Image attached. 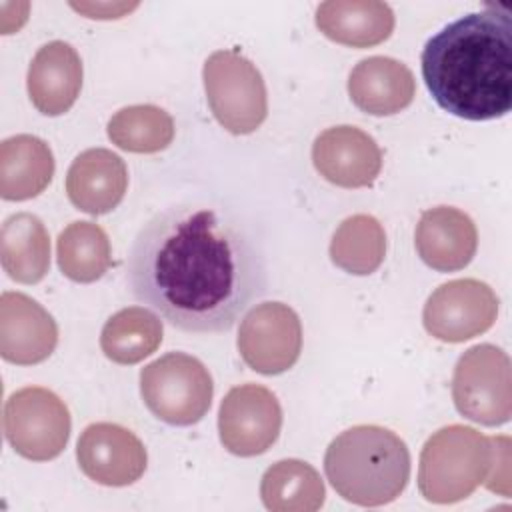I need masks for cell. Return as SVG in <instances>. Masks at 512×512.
<instances>
[{
  "label": "cell",
  "mask_w": 512,
  "mask_h": 512,
  "mask_svg": "<svg viewBox=\"0 0 512 512\" xmlns=\"http://www.w3.org/2000/svg\"><path fill=\"white\" fill-rule=\"evenodd\" d=\"M126 272L138 302L196 334L230 330L268 284L252 234L228 212L192 204L166 208L140 228Z\"/></svg>",
  "instance_id": "cell-1"
},
{
  "label": "cell",
  "mask_w": 512,
  "mask_h": 512,
  "mask_svg": "<svg viewBox=\"0 0 512 512\" xmlns=\"http://www.w3.org/2000/svg\"><path fill=\"white\" fill-rule=\"evenodd\" d=\"M422 78L452 116L484 122L512 108V14L494 4L436 32L422 48Z\"/></svg>",
  "instance_id": "cell-2"
},
{
  "label": "cell",
  "mask_w": 512,
  "mask_h": 512,
  "mask_svg": "<svg viewBox=\"0 0 512 512\" xmlns=\"http://www.w3.org/2000/svg\"><path fill=\"white\" fill-rule=\"evenodd\" d=\"M324 472L344 500L368 508L384 506L394 502L410 480V452L392 430L360 424L330 442Z\"/></svg>",
  "instance_id": "cell-3"
},
{
  "label": "cell",
  "mask_w": 512,
  "mask_h": 512,
  "mask_svg": "<svg viewBox=\"0 0 512 512\" xmlns=\"http://www.w3.org/2000/svg\"><path fill=\"white\" fill-rule=\"evenodd\" d=\"M490 458L488 436L472 426H444L426 440L420 452L418 490L434 504L460 502L484 482Z\"/></svg>",
  "instance_id": "cell-4"
},
{
  "label": "cell",
  "mask_w": 512,
  "mask_h": 512,
  "mask_svg": "<svg viewBox=\"0 0 512 512\" xmlns=\"http://www.w3.org/2000/svg\"><path fill=\"white\" fill-rule=\"evenodd\" d=\"M140 394L158 420L170 426H192L210 410L214 384L198 358L168 352L142 368Z\"/></svg>",
  "instance_id": "cell-5"
},
{
  "label": "cell",
  "mask_w": 512,
  "mask_h": 512,
  "mask_svg": "<svg viewBox=\"0 0 512 512\" xmlns=\"http://www.w3.org/2000/svg\"><path fill=\"white\" fill-rule=\"evenodd\" d=\"M208 106L222 128L250 134L268 114V94L260 70L234 50L210 54L202 68Z\"/></svg>",
  "instance_id": "cell-6"
},
{
  "label": "cell",
  "mask_w": 512,
  "mask_h": 512,
  "mask_svg": "<svg viewBox=\"0 0 512 512\" xmlns=\"http://www.w3.org/2000/svg\"><path fill=\"white\" fill-rule=\"evenodd\" d=\"M452 398L456 410L476 424H506L512 416L508 354L494 344L468 348L454 366Z\"/></svg>",
  "instance_id": "cell-7"
},
{
  "label": "cell",
  "mask_w": 512,
  "mask_h": 512,
  "mask_svg": "<svg viewBox=\"0 0 512 512\" xmlns=\"http://www.w3.org/2000/svg\"><path fill=\"white\" fill-rule=\"evenodd\" d=\"M2 428L20 456L46 462L66 448L72 422L60 396L42 386H26L6 400Z\"/></svg>",
  "instance_id": "cell-8"
},
{
  "label": "cell",
  "mask_w": 512,
  "mask_h": 512,
  "mask_svg": "<svg viewBox=\"0 0 512 512\" xmlns=\"http://www.w3.org/2000/svg\"><path fill=\"white\" fill-rule=\"evenodd\" d=\"M238 352L258 374L276 376L300 358L302 324L298 314L282 302L256 304L240 322Z\"/></svg>",
  "instance_id": "cell-9"
},
{
  "label": "cell",
  "mask_w": 512,
  "mask_h": 512,
  "mask_svg": "<svg viewBox=\"0 0 512 512\" xmlns=\"http://www.w3.org/2000/svg\"><path fill=\"white\" fill-rule=\"evenodd\" d=\"M498 316V296L480 280L460 278L438 286L426 300L422 322L442 342H464L486 332Z\"/></svg>",
  "instance_id": "cell-10"
},
{
  "label": "cell",
  "mask_w": 512,
  "mask_h": 512,
  "mask_svg": "<svg viewBox=\"0 0 512 512\" xmlns=\"http://www.w3.org/2000/svg\"><path fill=\"white\" fill-rule=\"evenodd\" d=\"M282 408L278 398L260 384L234 386L218 410L222 446L242 458L264 454L280 436Z\"/></svg>",
  "instance_id": "cell-11"
},
{
  "label": "cell",
  "mask_w": 512,
  "mask_h": 512,
  "mask_svg": "<svg viewBox=\"0 0 512 512\" xmlns=\"http://www.w3.org/2000/svg\"><path fill=\"white\" fill-rule=\"evenodd\" d=\"M80 470L102 486L134 484L146 470V448L128 428L96 422L84 428L76 444Z\"/></svg>",
  "instance_id": "cell-12"
},
{
  "label": "cell",
  "mask_w": 512,
  "mask_h": 512,
  "mask_svg": "<svg viewBox=\"0 0 512 512\" xmlns=\"http://www.w3.org/2000/svg\"><path fill=\"white\" fill-rule=\"evenodd\" d=\"M312 162L318 174L342 188L370 186L382 170V150L356 126H332L316 136Z\"/></svg>",
  "instance_id": "cell-13"
},
{
  "label": "cell",
  "mask_w": 512,
  "mask_h": 512,
  "mask_svg": "<svg viewBox=\"0 0 512 512\" xmlns=\"http://www.w3.org/2000/svg\"><path fill=\"white\" fill-rule=\"evenodd\" d=\"M58 344L56 320L22 292L0 296V354L6 362L32 366L44 362Z\"/></svg>",
  "instance_id": "cell-14"
},
{
  "label": "cell",
  "mask_w": 512,
  "mask_h": 512,
  "mask_svg": "<svg viewBox=\"0 0 512 512\" xmlns=\"http://www.w3.org/2000/svg\"><path fill=\"white\" fill-rule=\"evenodd\" d=\"M416 252L422 262L438 272H456L470 264L478 248L472 218L452 206L422 212L414 232Z\"/></svg>",
  "instance_id": "cell-15"
},
{
  "label": "cell",
  "mask_w": 512,
  "mask_h": 512,
  "mask_svg": "<svg viewBox=\"0 0 512 512\" xmlns=\"http://www.w3.org/2000/svg\"><path fill=\"white\" fill-rule=\"evenodd\" d=\"M30 102L44 116L68 112L82 90V60L64 40L44 44L32 58L26 76Z\"/></svg>",
  "instance_id": "cell-16"
},
{
  "label": "cell",
  "mask_w": 512,
  "mask_h": 512,
  "mask_svg": "<svg viewBox=\"0 0 512 512\" xmlns=\"http://www.w3.org/2000/svg\"><path fill=\"white\" fill-rule=\"evenodd\" d=\"M128 188L124 160L106 148L80 152L66 174L68 200L82 212L98 216L114 210Z\"/></svg>",
  "instance_id": "cell-17"
},
{
  "label": "cell",
  "mask_w": 512,
  "mask_h": 512,
  "mask_svg": "<svg viewBox=\"0 0 512 512\" xmlns=\"http://www.w3.org/2000/svg\"><path fill=\"white\" fill-rule=\"evenodd\" d=\"M348 94L358 110L372 116H392L412 104L416 80L400 60L370 56L352 68Z\"/></svg>",
  "instance_id": "cell-18"
},
{
  "label": "cell",
  "mask_w": 512,
  "mask_h": 512,
  "mask_svg": "<svg viewBox=\"0 0 512 512\" xmlns=\"http://www.w3.org/2000/svg\"><path fill=\"white\" fill-rule=\"evenodd\" d=\"M316 26L338 44L370 48L390 38L394 12L378 0H328L316 8Z\"/></svg>",
  "instance_id": "cell-19"
},
{
  "label": "cell",
  "mask_w": 512,
  "mask_h": 512,
  "mask_svg": "<svg viewBox=\"0 0 512 512\" xmlns=\"http://www.w3.org/2000/svg\"><path fill=\"white\" fill-rule=\"evenodd\" d=\"M54 176L50 146L32 134H16L0 144V196L22 202L46 190Z\"/></svg>",
  "instance_id": "cell-20"
},
{
  "label": "cell",
  "mask_w": 512,
  "mask_h": 512,
  "mask_svg": "<svg viewBox=\"0 0 512 512\" xmlns=\"http://www.w3.org/2000/svg\"><path fill=\"white\" fill-rule=\"evenodd\" d=\"M4 272L20 284L40 282L50 268V238L42 220L28 212L12 214L0 230Z\"/></svg>",
  "instance_id": "cell-21"
},
{
  "label": "cell",
  "mask_w": 512,
  "mask_h": 512,
  "mask_svg": "<svg viewBox=\"0 0 512 512\" xmlns=\"http://www.w3.org/2000/svg\"><path fill=\"white\" fill-rule=\"evenodd\" d=\"M324 482L304 460L288 458L272 464L260 482V498L272 512H314L324 504Z\"/></svg>",
  "instance_id": "cell-22"
},
{
  "label": "cell",
  "mask_w": 512,
  "mask_h": 512,
  "mask_svg": "<svg viewBox=\"0 0 512 512\" xmlns=\"http://www.w3.org/2000/svg\"><path fill=\"white\" fill-rule=\"evenodd\" d=\"M162 332V320L148 308H122L106 320L100 334V348L116 364H136L156 352Z\"/></svg>",
  "instance_id": "cell-23"
},
{
  "label": "cell",
  "mask_w": 512,
  "mask_h": 512,
  "mask_svg": "<svg viewBox=\"0 0 512 512\" xmlns=\"http://www.w3.org/2000/svg\"><path fill=\"white\" fill-rule=\"evenodd\" d=\"M56 258L66 278L80 284L96 282L112 262L108 234L94 222H72L56 240Z\"/></svg>",
  "instance_id": "cell-24"
},
{
  "label": "cell",
  "mask_w": 512,
  "mask_h": 512,
  "mask_svg": "<svg viewBox=\"0 0 512 512\" xmlns=\"http://www.w3.org/2000/svg\"><path fill=\"white\" fill-rule=\"evenodd\" d=\"M386 256V234L370 214L346 218L330 240V260L344 272L366 276L380 268Z\"/></svg>",
  "instance_id": "cell-25"
},
{
  "label": "cell",
  "mask_w": 512,
  "mask_h": 512,
  "mask_svg": "<svg viewBox=\"0 0 512 512\" xmlns=\"http://www.w3.org/2000/svg\"><path fill=\"white\" fill-rule=\"evenodd\" d=\"M108 138L120 150L134 154H156L174 138L172 116L154 104H134L118 110L108 120Z\"/></svg>",
  "instance_id": "cell-26"
},
{
  "label": "cell",
  "mask_w": 512,
  "mask_h": 512,
  "mask_svg": "<svg viewBox=\"0 0 512 512\" xmlns=\"http://www.w3.org/2000/svg\"><path fill=\"white\" fill-rule=\"evenodd\" d=\"M492 458L490 468L482 484L490 492H496L504 498L510 496V438L508 436H494L490 438Z\"/></svg>",
  "instance_id": "cell-27"
},
{
  "label": "cell",
  "mask_w": 512,
  "mask_h": 512,
  "mask_svg": "<svg viewBox=\"0 0 512 512\" xmlns=\"http://www.w3.org/2000/svg\"><path fill=\"white\" fill-rule=\"evenodd\" d=\"M136 4H72L74 10L88 14V18H120Z\"/></svg>",
  "instance_id": "cell-28"
}]
</instances>
